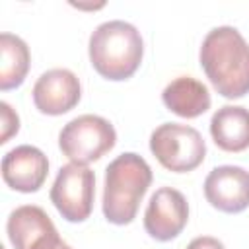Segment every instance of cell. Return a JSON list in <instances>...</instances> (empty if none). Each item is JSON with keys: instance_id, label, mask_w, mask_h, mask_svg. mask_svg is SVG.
<instances>
[{"instance_id": "6da1fadb", "label": "cell", "mask_w": 249, "mask_h": 249, "mask_svg": "<svg viewBox=\"0 0 249 249\" xmlns=\"http://www.w3.org/2000/svg\"><path fill=\"white\" fill-rule=\"evenodd\" d=\"M200 66L214 89L239 99L249 93V43L231 25H220L206 33L200 45Z\"/></svg>"}, {"instance_id": "7a4b0ae2", "label": "cell", "mask_w": 249, "mask_h": 249, "mask_svg": "<svg viewBox=\"0 0 249 249\" xmlns=\"http://www.w3.org/2000/svg\"><path fill=\"white\" fill-rule=\"evenodd\" d=\"M88 53L89 62L99 76L119 82L130 78L138 70L144 54V41L132 23L111 19L93 29Z\"/></svg>"}, {"instance_id": "3957f363", "label": "cell", "mask_w": 249, "mask_h": 249, "mask_svg": "<svg viewBox=\"0 0 249 249\" xmlns=\"http://www.w3.org/2000/svg\"><path fill=\"white\" fill-rule=\"evenodd\" d=\"M150 185L152 169L142 156L134 152L117 156L105 169L101 204L107 222L117 226L130 224Z\"/></svg>"}, {"instance_id": "277c9868", "label": "cell", "mask_w": 249, "mask_h": 249, "mask_svg": "<svg viewBox=\"0 0 249 249\" xmlns=\"http://www.w3.org/2000/svg\"><path fill=\"white\" fill-rule=\"evenodd\" d=\"M117 144L115 126L99 115H80L68 121L58 134V148L62 154L80 165L97 161Z\"/></svg>"}, {"instance_id": "5b68a950", "label": "cell", "mask_w": 249, "mask_h": 249, "mask_svg": "<svg viewBox=\"0 0 249 249\" xmlns=\"http://www.w3.org/2000/svg\"><path fill=\"white\" fill-rule=\"evenodd\" d=\"M150 150L165 169L175 173L196 169L206 156V144L200 132L181 123L160 124L150 136Z\"/></svg>"}, {"instance_id": "8992f818", "label": "cell", "mask_w": 249, "mask_h": 249, "mask_svg": "<svg viewBox=\"0 0 249 249\" xmlns=\"http://www.w3.org/2000/svg\"><path fill=\"white\" fill-rule=\"evenodd\" d=\"M95 173L88 165L66 163L58 169L51 187V202L68 222H84L93 210Z\"/></svg>"}, {"instance_id": "52a82bcc", "label": "cell", "mask_w": 249, "mask_h": 249, "mask_svg": "<svg viewBox=\"0 0 249 249\" xmlns=\"http://www.w3.org/2000/svg\"><path fill=\"white\" fill-rule=\"evenodd\" d=\"M189 222V204L181 191L173 187H160L144 212V228L156 241L175 239Z\"/></svg>"}, {"instance_id": "ba28073f", "label": "cell", "mask_w": 249, "mask_h": 249, "mask_svg": "<svg viewBox=\"0 0 249 249\" xmlns=\"http://www.w3.org/2000/svg\"><path fill=\"white\" fill-rule=\"evenodd\" d=\"M33 103L45 115H62L74 109L82 97L78 76L68 68H51L43 72L33 86Z\"/></svg>"}, {"instance_id": "9c48e42d", "label": "cell", "mask_w": 249, "mask_h": 249, "mask_svg": "<svg viewBox=\"0 0 249 249\" xmlns=\"http://www.w3.org/2000/svg\"><path fill=\"white\" fill-rule=\"evenodd\" d=\"M204 196L220 212H243L249 206V171L239 165L214 167L204 179Z\"/></svg>"}, {"instance_id": "30bf717a", "label": "cell", "mask_w": 249, "mask_h": 249, "mask_svg": "<svg viewBox=\"0 0 249 249\" xmlns=\"http://www.w3.org/2000/svg\"><path fill=\"white\" fill-rule=\"evenodd\" d=\"M47 175L49 160L37 146L21 144L2 158V179L14 191L35 193L43 187Z\"/></svg>"}, {"instance_id": "8fae6325", "label": "cell", "mask_w": 249, "mask_h": 249, "mask_svg": "<svg viewBox=\"0 0 249 249\" xmlns=\"http://www.w3.org/2000/svg\"><path fill=\"white\" fill-rule=\"evenodd\" d=\"M161 101L171 113L183 119L200 117L212 103L208 88L193 76H179L171 80L161 91Z\"/></svg>"}, {"instance_id": "7c38bea8", "label": "cell", "mask_w": 249, "mask_h": 249, "mask_svg": "<svg viewBox=\"0 0 249 249\" xmlns=\"http://www.w3.org/2000/svg\"><path fill=\"white\" fill-rule=\"evenodd\" d=\"M210 136L224 152H243L249 148V109L224 105L210 119Z\"/></svg>"}, {"instance_id": "4fadbf2b", "label": "cell", "mask_w": 249, "mask_h": 249, "mask_svg": "<svg viewBox=\"0 0 249 249\" xmlns=\"http://www.w3.org/2000/svg\"><path fill=\"white\" fill-rule=\"evenodd\" d=\"M29 47L27 43L14 35L4 31L0 35V89H14L23 84L27 72H29Z\"/></svg>"}, {"instance_id": "5bb4252c", "label": "cell", "mask_w": 249, "mask_h": 249, "mask_svg": "<svg viewBox=\"0 0 249 249\" xmlns=\"http://www.w3.org/2000/svg\"><path fill=\"white\" fill-rule=\"evenodd\" d=\"M0 115H2V136H0V144H6L10 140V136H14L19 130V117H18V113L6 101H0Z\"/></svg>"}, {"instance_id": "9a60e30c", "label": "cell", "mask_w": 249, "mask_h": 249, "mask_svg": "<svg viewBox=\"0 0 249 249\" xmlns=\"http://www.w3.org/2000/svg\"><path fill=\"white\" fill-rule=\"evenodd\" d=\"M27 249H72V247H70L66 241L60 239L56 228L53 226V228H49L47 231H43Z\"/></svg>"}, {"instance_id": "2e32d148", "label": "cell", "mask_w": 249, "mask_h": 249, "mask_svg": "<svg viewBox=\"0 0 249 249\" xmlns=\"http://www.w3.org/2000/svg\"><path fill=\"white\" fill-rule=\"evenodd\" d=\"M187 249H226V247L220 239H216L212 235H200V237H195L187 245Z\"/></svg>"}]
</instances>
